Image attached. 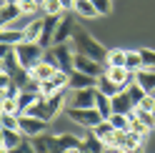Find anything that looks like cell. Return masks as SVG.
I'll return each instance as SVG.
<instances>
[{"mask_svg":"<svg viewBox=\"0 0 155 153\" xmlns=\"http://www.w3.org/2000/svg\"><path fill=\"white\" fill-rule=\"evenodd\" d=\"M70 43H73V50L75 53H83V55H88V58L98 60V63H105V58H108V50H105L90 33H85V30H75Z\"/></svg>","mask_w":155,"mask_h":153,"instance_id":"cell-1","label":"cell"},{"mask_svg":"<svg viewBox=\"0 0 155 153\" xmlns=\"http://www.w3.org/2000/svg\"><path fill=\"white\" fill-rule=\"evenodd\" d=\"M15 53H18V60H20V65L30 70L35 63L43 60L45 48H43L40 43H35V40H20V43L15 45Z\"/></svg>","mask_w":155,"mask_h":153,"instance_id":"cell-2","label":"cell"},{"mask_svg":"<svg viewBox=\"0 0 155 153\" xmlns=\"http://www.w3.org/2000/svg\"><path fill=\"white\" fill-rule=\"evenodd\" d=\"M113 151L118 153H143V138L133 131H118L113 141Z\"/></svg>","mask_w":155,"mask_h":153,"instance_id":"cell-3","label":"cell"},{"mask_svg":"<svg viewBox=\"0 0 155 153\" xmlns=\"http://www.w3.org/2000/svg\"><path fill=\"white\" fill-rule=\"evenodd\" d=\"M68 116H70V121H75L78 126H85V128H93V126H98L100 121H105L95 106L93 108H68Z\"/></svg>","mask_w":155,"mask_h":153,"instance_id":"cell-4","label":"cell"},{"mask_svg":"<svg viewBox=\"0 0 155 153\" xmlns=\"http://www.w3.org/2000/svg\"><path fill=\"white\" fill-rule=\"evenodd\" d=\"M45 128H48V121H43V118L28 116V113L18 116V131H20L23 136H28V138L38 136V133H45Z\"/></svg>","mask_w":155,"mask_h":153,"instance_id":"cell-5","label":"cell"},{"mask_svg":"<svg viewBox=\"0 0 155 153\" xmlns=\"http://www.w3.org/2000/svg\"><path fill=\"white\" fill-rule=\"evenodd\" d=\"M73 65H75V70L88 73V75H93V78H100V75L105 73V63H98V60H93V58H88V55H83V53H75Z\"/></svg>","mask_w":155,"mask_h":153,"instance_id":"cell-6","label":"cell"},{"mask_svg":"<svg viewBox=\"0 0 155 153\" xmlns=\"http://www.w3.org/2000/svg\"><path fill=\"white\" fill-rule=\"evenodd\" d=\"M53 53H55V60H58V68L60 70H68V73L75 70V65H73V58H75L73 43H55Z\"/></svg>","mask_w":155,"mask_h":153,"instance_id":"cell-7","label":"cell"},{"mask_svg":"<svg viewBox=\"0 0 155 153\" xmlns=\"http://www.w3.org/2000/svg\"><path fill=\"white\" fill-rule=\"evenodd\" d=\"M93 106H95V85L73 90L68 98V108H93Z\"/></svg>","mask_w":155,"mask_h":153,"instance_id":"cell-8","label":"cell"},{"mask_svg":"<svg viewBox=\"0 0 155 153\" xmlns=\"http://www.w3.org/2000/svg\"><path fill=\"white\" fill-rule=\"evenodd\" d=\"M105 75H108L113 83L123 85V88H128V85L135 80V73H130L125 65H105Z\"/></svg>","mask_w":155,"mask_h":153,"instance_id":"cell-9","label":"cell"},{"mask_svg":"<svg viewBox=\"0 0 155 153\" xmlns=\"http://www.w3.org/2000/svg\"><path fill=\"white\" fill-rule=\"evenodd\" d=\"M73 35H75L73 15H63L60 23H58V30H55V38H53V45H55V43H68V40H73Z\"/></svg>","mask_w":155,"mask_h":153,"instance_id":"cell-10","label":"cell"},{"mask_svg":"<svg viewBox=\"0 0 155 153\" xmlns=\"http://www.w3.org/2000/svg\"><path fill=\"white\" fill-rule=\"evenodd\" d=\"M35 153H60L58 151V136H48V133H38L30 138Z\"/></svg>","mask_w":155,"mask_h":153,"instance_id":"cell-11","label":"cell"},{"mask_svg":"<svg viewBox=\"0 0 155 153\" xmlns=\"http://www.w3.org/2000/svg\"><path fill=\"white\" fill-rule=\"evenodd\" d=\"M110 103H113V113H125V116H130V113L135 110V103L128 95V90H120L118 95H113Z\"/></svg>","mask_w":155,"mask_h":153,"instance_id":"cell-12","label":"cell"},{"mask_svg":"<svg viewBox=\"0 0 155 153\" xmlns=\"http://www.w3.org/2000/svg\"><path fill=\"white\" fill-rule=\"evenodd\" d=\"M90 131H93V133H95V136H98V138H100L108 148H113V141H115V133H118V131L113 128V123H110L108 118H105V121H100L98 126H93Z\"/></svg>","mask_w":155,"mask_h":153,"instance_id":"cell-13","label":"cell"},{"mask_svg":"<svg viewBox=\"0 0 155 153\" xmlns=\"http://www.w3.org/2000/svg\"><path fill=\"white\" fill-rule=\"evenodd\" d=\"M98 83V78H93L88 73H80V70H73L70 73V80H68V88L70 90H80V88H90V85Z\"/></svg>","mask_w":155,"mask_h":153,"instance_id":"cell-14","label":"cell"},{"mask_svg":"<svg viewBox=\"0 0 155 153\" xmlns=\"http://www.w3.org/2000/svg\"><path fill=\"white\" fill-rule=\"evenodd\" d=\"M135 83H138L145 93H155V70L153 68H140L135 73Z\"/></svg>","mask_w":155,"mask_h":153,"instance_id":"cell-15","label":"cell"},{"mask_svg":"<svg viewBox=\"0 0 155 153\" xmlns=\"http://www.w3.org/2000/svg\"><path fill=\"white\" fill-rule=\"evenodd\" d=\"M55 70H58V65L48 63V60H40V63H35L33 68H30V75H33L38 83H43V80H48V78H53Z\"/></svg>","mask_w":155,"mask_h":153,"instance_id":"cell-16","label":"cell"},{"mask_svg":"<svg viewBox=\"0 0 155 153\" xmlns=\"http://www.w3.org/2000/svg\"><path fill=\"white\" fill-rule=\"evenodd\" d=\"M105 143L95 136V133H90V136H85L83 141H80V153H105Z\"/></svg>","mask_w":155,"mask_h":153,"instance_id":"cell-17","label":"cell"},{"mask_svg":"<svg viewBox=\"0 0 155 153\" xmlns=\"http://www.w3.org/2000/svg\"><path fill=\"white\" fill-rule=\"evenodd\" d=\"M95 88H98L100 93H105V95H108V98H113V95H118L120 90H125L123 88V85H118V83H113L110 78H108V75H100V78H98V83H95Z\"/></svg>","mask_w":155,"mask_h":153,"instance_id":"cell-18","label":"cell"},{"mask_svg":"<svg viewBox=\"0 0 155 153\" xmlns=\"http://www.w3.org/2000/svg\"><path fill=\"white\" fill-rule=\"evenodd\" d=\"M20 40H25V33L20 28H0V43H8V45H18Z\"/></svg>","mask_w":155,"mask_h":153,"instance_id":"cell-19","label":"cell"},{"mask_svg":"<svg viewBox=\"0 0 155 153\" xmlns=\"http://www.w3.org/2000/svg\"><path fill=\"white\" fill-rule=\"evenodd\" d=\"M95 108L100 110L103 118H110V116H113V103H110V98H108L105 93H100L98 88H95Z\"/></svg>","mask_w":155,"mask_h":153,"instance_id":"cell-20","label":"cell"},{"mask_svg":"<svg viewBox=\"0 0 155 153\" xmlns=\"http://www.w3.org/2000/svg\"><path fill=\"white\" fill-rule=\"evenodd\" d=\"M80 141H83V138L70 136V133H65V136H58V151H60V153L75 151V148H80Z\"/></svg>","mask_w":155,"mask_h":153,"instance_id":"cell-21","label":"cell"},{"mask_svg":"<svg viewBox=\"0 0 155 153\" xmlns=\"http://www.w3.org/2000/svg\"><path fill=\"white\" fill-rule=\"evenodd\" d=\"M18 68H23V65H20V60H18V53H15V48H13V50L5 55V60L0 63V70L8 73V78H10V75H13Z\"/></svg>","mask_w":155,"mask_h":153,"instance_id":"cell-22","label":"cell"},{"mask_svg":"<svg viewBox=\"0 0 155 153\" xmlns=\"http://www.w3.org/2000/svg\"><path fill=\"white\" fill-rule=\"evenodd\" d=\"M38 95H40V93H33V90H20V95H18V113H20V116H23V113H25V110H28V108H30L33 103L38 100Z\"/></svg>","mask_w":155,"mask_h":153,"instance_id":"cell-23","label":"cell"},{"mask_svg":"<svg viewBox=\"0 0 155 153\" xmlns=\"http://www.w3.org/2000/svg\"><path fill=\"white\" fill-rule=\"evenodd\" d=\"M0 15H3V20H5V25H8V23H15L23 13H20V5H18V3H15V5H13V3H5L3 8H0Z\"/></svg>","mask_w":155,"mask_h":153,"instance_id":"cell-24","label":"cell"},{"mask_svg":"<svg viewBox=\"0 0 155 153\" xmlns=\"http://www.w3.org/2000/svg\"><path fill=\"white\" fill-rule=\"evenodd\" d=\"M73 10L80 15V18H95L98 13H95V5H93V0H75V8Z\"/></svg>","mask_w":155,"mask_h":153,"instance_id":"cell-25","label":"cell"},{"mask_svg":"<svg viewBox=\"0 0 155 153\" xmlns=\"http://www.w3.org/2000/svg\"><path fill=\"white\" fill-rule=\"evenodd\" d=\"M125 68L130 73H138L143 68V58H140V50H128L125 53Z\"/></svg>","mask_w":155,"mask_h":153,"instance_id":"cell-26","label":"cell"},{"mask_svg":"<svg viewBox=\"0 0 155 153\" xmlns=\"http://www.w3.org/2000/svg\"><path fill=\"white\" fill-rule=\"evenodd\" d=\"M25 40H40V33H43V18H40V20H33V23H28L25 25Z\"/></svg>","mask_w":155,"mask_h":153,"instance_id":"cell-27","label":"cell"},{"mask_svg":"<svg viewBox=\"0 0 155 153\" xmlns=\"http://www.w3.org/2000/svg\"><path fill=\"white\" fill-rule=\"evenodd\" d=\"M23 138H25V136H23L20 131H13V128H5V131H3V146H5V148H15Z\"/></svg>","mask_w":155,"mask_h":153,"instance_id":"cell-28","label":"cell"},{"mask_svg":"<svg viewBox=\"0 0 155 153\" xmlns=\"http://www.w3.org/2000/svg\"><path fill=\"white\" fill-rule=\"evenodd\" d=\"M108 121L113 123L115 131H130V116H125V113H113Z\"/></svg>","mask_w":155,"mask_h":153,"instance_id":"cell-29","label":"cell"},{"mask_svg":"<svg viewBox=\"0 0 155 153\" xmlns=\"http://www.w3.org/2000/svg\"><path fill=\"white\" fill-rule=\"evenodd\" d=\"M130 131H133V133H138V136L145 141V138H148V133H150L153 128H150V126H145V123H143L140 118H135L133 113H130Z\"/></svg>","mask_w":155,"mask_h":153,"instance_id":"cell-30","label":"cell"},{"mask_svg":"<svg viewBox=\"0 0 155 153\" xmlns=\"http://www.w3.org/2000/svg\"><path fill=\"white\" fill-rule=\"evenodd\" d=\"M40 10L45 15H60L63 13V5H60V0H43L40 3Z\"/></svg>","mask_w":155,"mask_h":153,"instance_id":"cell-31","label":"cell"},{"mask_svg":"<svg viewBox=\"0 0 155 153\" xmlns=\"http://www.w3.org/2000/svg\"><path fill=\"white\" fill-rule=\"evenodd\" d=\"M125 53H128V50H120V48H115V50H108L105 65H125Z\"/></svg>","mask_w":155,"mask_h":153,"instance_id":"cell-32","label":"cell"},{"mask_svg":"<svg viewBox=\"0 0 155 153\" xmlns=\"http://www.w3.org/2000/svg\"><path fill=\"white\" fill-rule=\"evenodd\" d=\"M20 13L23 15H35L38 10H40V3H38V0H20Z\"/></svg>","mask_w":155,"mask_h":153,"instance_id":"cell-33","label":"cell"},{"mask_svg":"<svg viewBox=\"0 0 155 153\" xmlns=\"http://www.w3.org/2000/svg\"><path fill=\"white\" fill-rule=\"evenodd\" d=\"M0 108H3V113H13V116H20L18 113V100L15 98H0Z\"/></svg>","mask_w":155,"mask_h":153,"instance_id":"cell-34","label":"cell"},{"mask_svg":"<svg viewBox=\"0 0 155 153\" xmlns=\"http://www.w3.org/2000/svg\"><path fill=\"white\" fill-rule=\"evenodd\" d=\"M125 90H128V95L133 98V103H135V106H138V103L143 100V95H145V90H143V88H140V85L135 83V80H133V83H130V85H128Z\"/></svg>","mask_w":155,"mask_h":153,"instance_id":"cell-35","label":"cell"},{"mask_svg":"<svg viewBox=\"0 0 155 153\" xmlns=\"http://www.w3.org/2000/svg\"><path fill=\"white\" fill-rule=\"evenodd\" d=\"M95 13L98 15H110L113 13V0H93Z\"/></svg>","mask_w":155,"mask_h":153,"instance_id":"cell-36","label":"cell"},{"mask_svg":"<svg viewBox=\"0 0 155 153\" xmlns=\"http://www.w3.org/2000/svg\"><path fill=\"white\" fill-rule=\"evenodd\" d=\"M140 58H143V68H153V70H155V50L143 48V50H140Z\"/></svg>","mask_w":155,"mask_h":153,"instance_id":"cell-37","label":"cell"},{"mask_svg":"<svg viewBox=\"0 0 155 153\" xmlns=\"http://www.w3.org/2000/svg\"><path fill=\"white\" fill-rule=\"evenodd\" d=\"M10 153H35V148H33V141L25 136V138H23L20 143H18L15 148H10Z\"/></svg>","mask_w":155,"mask_h":153,"instance_id":"cell-38","label":"cell"},{"mask_svg":"<svg viewBox=\"0 0 155 153\" xmlns=\"http://www.w3.org/2000/svg\"><path fill=\"white\" fill-rule=\"evenodd\" d=\"M0 123H3V128L18 131V116H13V113H0Z\"/></svg>","mask_w":155,"mask_h":153,"instance_id":"cell-39","label":"cell"},{"mask_svg":"<svg viewBox=\"0 0 155 153\" xmlns=\"http://www.w3.org/2000/svg\"><path fill=\"white\" fill-rule=\"evenodd\" d=\"M58 90H63V88H58V85H55L50 78L40 83V95H45V98H48V95H53V93H58Z\"/></svg>","mask_w":155,"mask_h":153,"instance_id":"cell-40","label":"cell"},{"mask_svg":"<svg viewBox=\"0 0 155 153\" xmlns=\"http://www.w3.org/2000/svg\"><path fill=\"white\" fill-rule=\"evenodd\" d=\"M138 108H143V110H150V113L155 110V98H153V93H145V95H143V100L138 103Z\"/></svg>","mask_w":155,"mask_h":153,"instance_id":"cell-41","label":"cell"},{"mask_svg":"<svg viewBox=\"0 0 155 153\" xmlns=\"http://www.w3.org/2000/svg\"><path fill=\"white\" fill-rule=\"evenodd\" d=\"M13 48H15V45H8V43H0V63H3V60H5V55H8V53H10V50H13Z\"/></svg>","mask_w":155,"mask_h":153,"instance_id":"cell-42","label":"cell"},{"mask_svg":"<svg viewBox=\"0 0 155 153\" xmlns=\"http://www.w3.org/2000/svg\"><path fill=\"white\" fill-rule=\"evenodd\" d=\"M60 5H63V10H73V8H75V0H60Z\"/></svg>","mask_w":155,"mask_h":153,"instance_id":"cell-43","label":"cell"},{"mask_svg":"<svg viewBox=\"0 0 155 153\" xmlns=\"http://www.w3.org/2000/svg\"><path fill=\"white\" fill-rule=\"evenodd\" d=\"M8 83H10V78H8V73H3V70H0V88L5 90V85H8Z\"/></svg>","mask_w":155,"mask_h":153,"instance_id":"cell-44","label":"cell"},{"mask_svg":"<svg viewBox=\"0 0 155 153\" xmlns=\"http://www.w3.org/2000/svg\"><path fill=\"white\" fill-rule=\"evenodd\" d=\"M3 131L5 128H3V123H0V146H3Z\"/></svg>","mask_w":155,"mask_h":153,"instance_id":"cell-45","label":"cell"},{"mask_svg":"<svg viewBox=\"0 0 155 153\" xmlns=\"http://www.w3.org/2000/svg\"><path fill=\"white\" fill-rule=\"evenodd\" d=\"M0 153H10V148H5V146H0Z\"/></svg>","mask_w":155,"mask_h":153,"instance_id":"cell-46","label":"cell"},{"mask_svg":"<svg viewBox=\"0 0 155 153\" xmlns=\"http://www.w3.org/2000/svg\"><path fill=\"white\" fill-rule=\"evenodd\" d=\"M3 3H13L15 5V3H20V0H3Z\"/></svg>","mask_w":155,"mask_h":153,"instance_id":"cell-47","label":"cell"},{"mask_svg":"<svg viewBox=\"0 0 155 153\" xmlns=\"http://www.w3.org/2000/svg\"><path fill=\"white\" fill-rule=\"evenodd\" d=\"M0 28H5V20H3V15H0Z\"/></svg>","mask_w":155,"mask_h":153,"instance_id":"cell-48","label":"cell"},{"mask_svg":"<svg viewBox=\"0 0 155 153\" xmlns=\"http://www.w3.org/2000/svg\"><path fill=\"white\" fill-rule=\"evenodd\" d=\"M153 118H155V110H153Z\"/></svg>","mask_w":155,"mask_h":153,"instance_id":"cell-49","label":"cell"},{"mask_svg":"<svg viewBox=\"0 0 155 153\" xmlns=\"http://www.w3.org/2000/svg\"><path fill=\"white\" fill-rule=\"evenodd\" d=\"M38 3H43V0H38Z\"/></svg>","mask_w":155,"mask_h":153,"instance_id":"cell-50","label":"cell"},{"mask_svg":"<svg viewBox=\"0 0 155 153\" xmlns=\"http://www.w3.org/2000/svg\"><path fill=\"white\" fill-rule=\"evenodd\" d=\"M0 113H3V108H0Z\"/></svg>","mask_w":155,"mask_h":153,"instance_id":"cell-51","label":"cell"},{"mask_svg":"<svg viewBox=\"0 0 155 153\" xmlns=\"http://www.w3.org/2000/svg\"><path fill=\"white\" fill-rule=\"evenodd\" d=\"M68 153H70V151H68Z\"/></svg>","mask_w":155,"mask_h":153,"instance_id":"cell-52","label":"cell"}]
</instances>
